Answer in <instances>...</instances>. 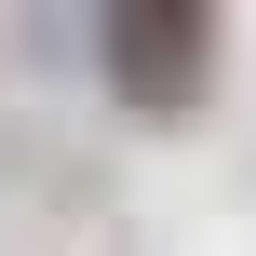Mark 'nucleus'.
<instances>
[{"label": "nucleus", "mask_w": 256, "mask_h": 256, "mask_svg": "<svg viewBox=\"0 0 256 256\" xmlns=\"http://www.w3.org/2000/svg\"><path fill=\"white\" fill-rule=\"evenodd\" d=\"M94 81L135 122H189L216 94V14L202 0H108L94 14Z\"/></svg>", "instance_id": "nucleus-1"}]
</instances>
